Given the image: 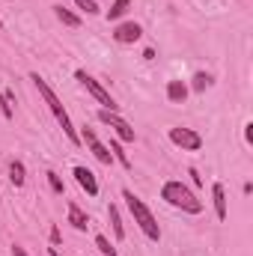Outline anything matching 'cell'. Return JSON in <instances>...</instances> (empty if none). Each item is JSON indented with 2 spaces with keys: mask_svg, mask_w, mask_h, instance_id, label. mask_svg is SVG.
Returning <instances> with one entry per match:
<instances>
[{
  "mask_svg": "<svg viewBox=\"0 0 253 256\" xmlns=\"http://www.w3.org/2000/svg\"><path fill=\"white\" fill-rule=\"evenodd\" d=\"M72 176H74V182L84 188V191L90 194V196H98V179H96V173L90 170V167H84V164H78L74 170H72Z\"/></svg>",
  "mask_w": 253,
  "mask_h": 256,
  "instance_id": "obj_9",
  "label": "cell"
},
{
  "mask_svg": "<svg viewBox=\"0 0 253 256\" xmlns=\"http://www.w3.org/2000/svg\"><path fill=\"white\" fill-rule=\"evenodd\" d=\"M30 80H33V86H36V90H39V96H42V102H45V104H48V110H51V114H54V120H57V116H60V114H66L63 102H60V98H57V92H54V90H51V86H48V80H45V78H42V74H36V72H33V74H30Z\"/></svg>",
  "mask_w": 253,
  "mask_h": 256,
  "instance_id": "obj_7",
  "label": "cell"
},
{
  "mask_svg": "<svg viewBox=\"0 0 253 256\" xmlns=\"http://www.w3.org/2000/svg\"><path fill=\"white\" fill-rule=\"evenodd\" d=\"M161 200H164L167 206L185 212V214H200V212H202V200L190 191L188 185H182V182H176V179L164 182V188H161Z\"/></svg>",
  "mask_w": 253,
  "mask_h": 256,
  "instance_id": "obj_2",
  "label": "cell"
},
{
  "mask_svg": "<svg viewBox=\"0 0 253 256\" xmlns=\"http://www.w3.org/2000/svg\"><path fill=\"white\" fill-rule=\"evenodd\" d=\"M60 242H63V232H60V226L54 224V226H51V244H60Z\"/></svg>",
  "mask_w": 253,
  "mask_h": 256,
  "instance_id": "obj_23",
  "label": "cell"
},
{
  "mask_svg": "<svg viewBox=\"0 0 253 256\" xmlns=\"http://www.w3.org/2000/svg\"><path fill=\"white\" fill-rule=\"evenodd\" d=\"M98 122H102V126H108V128H114L116 140H122V143H134V140H137L134 128L128 126L116 110H104V108H102V110H98Z\"/></svg>",
  "mask_w": 253,
  "mask_h": 256,
  "instance_id": "obj_4",
  "label": "cell"
},
{
  "mask_svg": "<svg viewBox=\"0 0 253 256\" xmlns=\"http://www.w3.org/2000/svg\"><path fill=\"white\" fill-rule=\"evenodd\" d=\"M122 200H126L128 212H131V218H134V224L140 226V232L149 238V242H161V226H158V220H155V214L149 212V206L137 196L134 191H122Z\"/></svg>",
  "mask_w": 253,
  "mask_h": 256,
  "instance_id": "obj_1",
  "label": "cell"
},
{
  "mask_svg": "<svg viewBox=\"0 0 253 256\" xmlns=\"http://www.w3.org/2000/svg\"><path fill=\"white\" fill-rule=\"evenodd\" d=\"M80 143H86V149L96 155V161H102V164H108V167L114 164V155H110V149H108V146L98 140V134H96L90 126L80 128Z\"/></svg>",
  "mask_w": 253,
  "mask_h": 256,
  "instance_id": "obj_6",
  "label": "cell"
},
{
  "mask_svg": "<svg viewBox=\"0 0 253 256\" xmlns=\"http://www.w3.org/2000/svg\"><path fill=\"white\" fill-rule=\"evenodd\" d=\"M9 182H12L15 188H21V185L27 182V167H24L21 161H12V164H9Z\"/></svg>",
  "mask_w": 253,
  "mask_h": 256,
  "instance_id": "obj_15",
  "label": "cell"
},
{
  "mask_svg": "<svg viewBox=\"0 0 253 256\" xmlns=\"http://www.w3.org/2000/svg\"><path fill=\"white\" fill-rule=\"evenodd\" d=\"M45 176H48V185H51V191H54V194H66V185H63V179H60V176H57L54 170H48Z\"/></svg>",
  "mask_w": 253,
  "mask_h": 256,
  "instance_id": "obj_21",
  "label": "cell"
},
{
  "mask_svg": "<svg viewBox=\"0 0 253 256\" xmlns=\"http://www.w3.org/2000/svg\"><path fill=\"white\" fill-rule=\"evenodd\" d=\"M128 9H131V0H114V3H110V9H108L104 15H108V21H120Z\"/></svg>",
  "mask_w": 253,
  "mask_h": 256,
  "instance_id": "obj_18",
  "label": "cell"
},
{
  "mask_svg": "<svg viewBox=\"0 0 253 256\" xmlns=\"http://www.w3.org/2000/svg\"><path fill=\"white\" fill-rule=\"evenodd\" d=\"M0 114H3L6 120H12V102H9L3 92H0Z\"/></svg>",
  "mask_w": 253,
  "mask_h": 256,
  "instance_id": "obj_22",
  "label": "cell"
},
{
  "mask_svg": "<svg viewBox=\"0 0 253 256\" xmlns=\"http://www.w3.org/2000/svg\"><path fill=\"white\" fill-rule=\"evenodd\" d=\"M12 256H30V254H27L21 244H12Z\"/></svg>",
  "mask_w": 253,
  "mask_h": 256,
  "instance_id": "obj_26",
  "label": "cell"
},
{
  "mask_svg": "<svg viewBox=\"0 0 253 256\" xmlns=\"http://www.w3.org/2000/svg\"><path fill=\"white\" fill-rule=\"evenodd\" d=\"M188 84L185 80H167V102L170 104H185L188 102Z\"/></svg>",
  "mask_w": 253,
  "mask_h": 256,
  "instance_id": "obj_10",
  "label": "cell"
},
{
  "mask_svg": "<svg viewBox=\"0 0 253 256\" xmlns=\"http://www.w3.org/2000/svg\"><path fill=\"white\" fill-rule=\"evenodd\" d=\"M108 220H110V226H114V238L122 242V238H126V226H122V218H120V208H116V206L108 208Z\"/></svg>",
  "mask_w": 253,
  "mask_h": 256,
  "instance_id": "obj_14",
  "label": "cell"
},
{
  "mask_svg": "<svg viewBox=\"0 0 253 256\" xmlns=\"http://www.w3.org/2000/svg\"><path fill=\"white\" fill-rule=\"evenodd\" d=\"M68 224H72L78 232H86V230H90V214H86L78 202H68Z\"/></svg>",
  "mask_w": 253,
  "mask_h": 256,
  "instance_id": "obj_11",
  "label": "cell"
},
{
  "mask_svg": "<svg viewBox=\"0 0 253 256\" xmlns=\"http://www.w3.org/2000/svg\"><path fill=\"white\" fill-rule=\"evenodd\" d=\"M244 140H248V143H253V122H248V126H244Z\"/></svg>",
  "mask_w": 253,
  "mask_h": 256,
  "instance_id": "obj_25",
  "label": "cell"
},
{
  "mask_svg": "<svg viewBox=\"0 0 253 256\" xmlns=\"http://www.w3.org/2000/svg\"><path fill=\"white\" fill-rule=\"evenodd\" d=\"M140 36H143V27L137 21H122L114 27V39L120 45H134V42H140Z\"/></svg>",
  "mask_w": 253,
  "mask_h": 256,
  "instance_id": "obj_8",
  "label": "cell"
},
{
  "mask_svg": "<svg viewBox=\"0 0 253 256\" xmlns=\"http://www.w3.org/2000/svg\"><path fill=\"white\" fill-rule=\"evenodd\" d=\"M212 202H214V214L218 220H226V188L220 182L212 185Z\"/></svg>",
  "mask_w": 253,
  "mask_h": 256,
  "instance_id": "obj_12",
  "label": "cell"
},
{
  "mask_svg": "<svg viewBox=\"0 0 253 256\" xmlns=\"http://www.w3.org/2000/svg\"><path fill=\"white\" fill-rule=\"evenodd\" d=\"M96 248H98V254L102 256H116V248L110 244L108 236H96Z\"/></svg>",
  "mask_w": 253,
  "mask_h": 256,
  "instance_id": "obj_19",
  "label": "cell"
},
{
  "mask_svg": "<svg viewBox=\"0 0 253 256\" xmlns=\"http://www.w3.org/2000/svg\"><path fill=\"white\" fill-rule=\"evenodd\" d=\"M0 30H3V21H0Z\"/></svg>",
  "mask_w": 253,
  "mask_h": 256,
  "instance_id": "obj_28",
  "label": "cell"
},
{
  "mask_svg": "<svg viewBox=\"0 0 253 256\" xmlns=\"http://www.w3.org/2000/svg\"><path fill=\"white\" fill-rule=\"evenodd\" d=\"M212 84H214V78H212L208 72H196V74L190 78V86H188V90H194V92H206Z\"/></svg>",
  "mask_w": 253,
  "mask_h": 256,
  "instance_id": "obj_17",
  "label": "cell"
},
{
  "mask_svg": "<svg viewBox=\"0 0 253 256\" xmlns=\"http://www.w3.org/2000/svg\"><path fill=\"white\" fill-rule=\"evenodd\" d=\"M188 176H190V182H194V185H202V176H200V173H196L194 167L188 170Z\"/></svg>",
  "mask_w": 253,
  "mask_h": 256,
  "instance_id": "obj_24",
  "label": "cell"
},
{
  "mask_svg": "<svg viewBox=\"0 0 253 256\" xmlns=\"http://www.w3.org/2000/svg\"><path fill=\"white\" fill-rule=\"evenodd\" d=\"M74 80H78V84H80V86H84V90H86V92H90V96H92L104 110H116V114H120V104L114 102V96H110V92H108V90H104L92 74H86L84 68H78V72H74Z\"/></svg>",
  "mask_w": 253,
  "mask_h": 256,
  "instance_id": "obj_3",
  "label": "cell"
},
{
  "mask_svg": "<svg viewBox=\"0 0 253 256\" xmlns=\"http://www.w3.org/2000/svg\"><path fill=\"white\" fill-rule=\"evenodd\" d=\"M167 137H170V143H173V146H179L182 152H200V149H202V137H200L194 128L176 126V128H170V131H167Z\"/></svg>",
  "mask_w": 253,
  "mask_h": 256,
  "instance_id": "obj_5",
  "label": "cell"
},
{
  "mask_svg": "<svg viewBox=\"0 0 253 256\" xmlns=\"http://www.w3.org/2000/svg\"><path fill=\"white\" fill-rule=\"evenodd\" d=\"M74 6L84 9L86 15H98V12H102V9H98V0H74Z\"/></svg>",
  "mask_w": 253,
  "mask_h": 256,
  "instance_id": "obj_20",
  "label": "cell"
},
{
  "mask_svg": "<svg viewBox=\"0 0 253 256\" xmlns=\"http://www.w3.org/2000/svg\"><path fill=\"white\" fill-rule=\"evenodd\" d=\"M54 15H57V21H63L66 27H72V30H78V27H80V15H74L72 9H66L63 3H57V6H54Z\"/></svg>",
  "mask_w": 253,
  "mask_h": 256,
  "instance_id": "obj_13",
  "label": "cell"
},
{
  "mask_svg": "<svg viewBox=\"0 0 253 256\" xmlns=\"http://www.w3.org/2000/svg\"><path fill=\"white\" fill-rule=\"evenodd\" d=\"M48 256H63V254H60L57 248H51V250H48Z\"/></svg>",
  "mask_w": 253,
  "mask_h": 256,
  "instance_id": "obj_27",
  "label": "cell"
},
{
  "mask_svg": "<svg viewBox=\"0 0 253 256\" xmlns=\"http://www.w3.org/2000/svg\"><path fill=\"white\" fill-rule=\"evenodd\" d=\"M110 155H114V161L120 164V167H126V170H131V161H128V152L122 149V140H110Z\"/></svg>",
  "mask_w": 253,
  "mask_h": 256,
  "instance_id": "obj_16",
  "label": "cell"
}]
</instances>
